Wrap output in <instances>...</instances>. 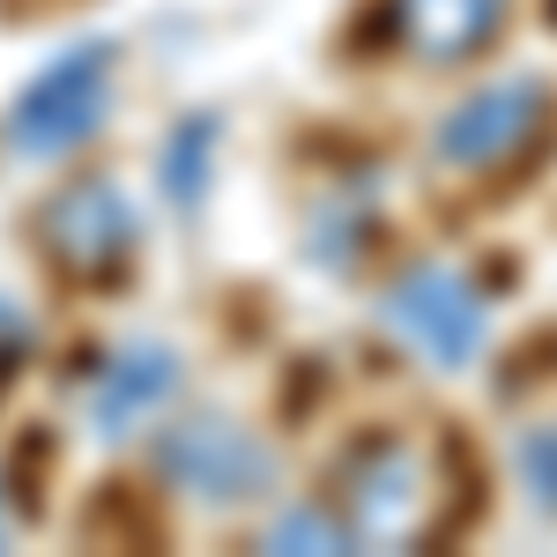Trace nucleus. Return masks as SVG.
I'll list each match as a JSON object with an SVG mask.
<instances>
[{
	"mask_svg": "<svg viewBox=\"0 0 557 557\" xmlns=\"http://www.w3.org/2000/svg\"><path fill=\"white\" fill-rule=\"evenodd\" d=\"M335 483H343L349 543H364V550H424L431 535L454 520L431 454L417 438H401V431H364L343 454Z\"/></svg>",
	"mask_w": 557,
	"mask_h": 557,
	"instance_id": "obj_1",
	"label": "nucleus"
},
{
	"mask_svg": "<svg viewBox=\"0 0 557 557\" xmlns=\"http://www.w3.org/2000/svg\"><path fill=\"white\" fill-rule=\"evenodd\" d=\"M112 97H120V45L112 38H83L67 52H52L30 83L15 89L8 104V157L23 164H60L97 141V127L112 120Z\"/></svg>",
	"mask_w": 557,
	"mask_h": 557,
	"instance_id": "obj_2",
	"label": "nucleus"
},
{
	"mask_svg": "<svg viewBox=\"0 0 557 557\" xmlns=\"http://www.w3.org/2000/svg\"><path fill=\"white\" fill-rule=\"evenodd\" d=\"M550 127H557V89L543 75H506V83L461 97L438 120L431 157L461 178H498V172H520L550 141Z\"/></svg>",
	"mask_w": 557,
	"mask_h": 557,
	"instance_id": "obj_3",
	"label": "nucleus"
},
{
	"mask_svg": "<svg viewBox=\"0 0 557 557\" xmlns=\"http://www.w3.org/2000/svg\"><path fill=\"white\" fill-rule=\"evenodd\" d=\"M380 327L401 349H417L431 372H461L491 343V298L475 290L461 268L417 260V268L394 275V290L380 298Z\"/></svg>",
	"mask_w": 557,
	"mask_h": 557,
	"instance_id": "obj_4",
	"label": "nucleus"
},
{
	"mask_svg": "<svg viewBox=\"0 0 557 557\" xmlns=\"http://www.w3.org/2000/svg\"><path fill=\"white\" fill-rule=\"evenodd\" d=\"M38 246L67 283H120L141 246V209L120 178H75L38 209Z\"/></svg>",
	"mask_w": 557,
	"mask_h": 557,
	"instance_id": "obj_5",
	"label": "nucleus"
},
{
	"mask_svg": "<svg viewBox=\"0 0 557 557\" xmlns=\"http://www.w3.org/2000/svg\"><path fill=\"white\" fill-rule=\"evenodd\" d=\"M157 475L201 506H253L275 491L283 461L238 417H186V424L157 431Z\"/></svg>",
	"mask_w": 557,
	"mask_h": 557,
	"instance_id": "obj_6",
	"label": "nucleus"
},
{
	"mask_svg": "<svg viewBox=\"0 0 557 557\" xmlns=\"http://www.w3.org/2000/svg\"><path fill=\"white\" fill-rule=\"evenodd\" d=\"M178 380H186V364H178L172 343H120L112 357H104V372H97V386H89V431L104 438V446H120V438H134L141 424H157L164 409H172Z\"/></svg>",
	"mask_w": 557,
	"mask_h": 557,
	"instance_id": "obj_7",
	"label": "nucleus"
},
{
	"mask_svg": "<svg viewBox=\"0 0 557 557\" xmlns=\"http://www.w3.org/2000/svg\"><path fill=\"white\" fill-rule=\"evenodd\" d=\"M513 0H394V38L424 67H469L506 30Z\"/></svg>",
	"mask_w": 557,
	"mask_h": 557,
	"instance_id": "obj_8",
	"label": "nucleus"
},
{
	"mask_svg": "<svg viewBox=\"0 0 557 557\" xmlns=\"http://www.w3.org/2000/svg\"><path fill=\"white\" fill-rule=\"evenodd\" d=\"M215 112H186L172 134H164V149H157V186H164V201L178 215L201 209V194H209L215 178Z\"/></svg>",
	"mask_w": 557,
	"mask_h": 557,
	"instance_id": "obj_9",
	"label": "nucleus"
},
{
	"mask_svg": "<svg viewBox=\"0 0 557 557\" xmlns=\"http://www.w3.org/2000/svg\"><path fill=\"white\" fill-rule=\"evenodd\" d=\"M372 223H380V209H372V194H335V201H320V215H312V260L320 268H357V246L372 238Z\"/></svg>",
	"mask_w": 557,
	"mask_h": 557,
	"instance_id": "obj_10",
	"label": "nucleus"
},
{
	"mask_svg": "<svg viewBox=\"0 0 557 557\" xmlns=\"http://www.w3.org/2000/svg\"><path fill=\"white\" fill-rule=\"evenodd\" d=\"M260 550H298V557H327V550H349V528L335 506H290V513L268 520Z\"/></svg>",
	"mask_w": 557,
	"mask_h": 557,
	"instance_id": "obj_11",
	"label": "nucleus"
},
{
	"mask_svg": "<svg viewBox=\"0 0 557 557\" xmlns=\"http://www.w3.org/2000/svg\"><path fill=\"white\" fill-rule=\"evenodd\" d=\"M513 475H520V498L543 520H557V417L550 424H528L513 438Z\"/></svg>",
	"mask_w": 557,
	"mask_h": 557,
	"instance_id": "obj_12",
	"label": "nucleus"
},
{
	"mask_svg": "<svg viewBox=\"0 0 557 557\" xmlns=\"http://www.w3.org/2000/svg\"><path fill=\"white\" fill-rule=\"evenodd\" d=\"M23 357H30V312L15 298H0V380H15Z\"/></svg>",
	"mask_w": 557,
	"mask_h": 557,
	"instance_id": "obj_13",
	"label": "nucleus"
},
{
	"mask_svg": "<svg viewBox=\"0 0 557 557\" xmlns=\"http://www.w3.org/2000/svg\"><path fill=\"white\" fill-rule=\"evenodd\" d=\"M0 543H8V513H0Z\"/></svg>",
	"mask_w": 557,
	"mask_h": 557,
	"instance_id": "obj_14",
	"label": "nucleus"
}]
</instances>
